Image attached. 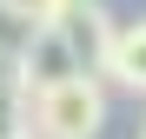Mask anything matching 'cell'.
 <instances>
[{"label":"cell","mask_w":146,"mask_h":139,"mask_svg":"<svg viewBox=\"0 0 146 139\" xmlns=\"http://www.w3.org/2000/svg\"><path fill=\"white\" fill-rule=\"evenodd\" d=\"M20 139H33V132H20Z\"/></svg>","instance_id":"cell-8"},{"label":"cell","mask_w":146,"mask_h":139,"mask_svg":"<svg viewBox=\"0 0 146 139\" xmlns=\"http://www.w3.org/2000/svg\"><path fill=\"white\" fill-rule=\"evenodd\" d=\"M139 139H146V126H139Z\"/></svg>","instance_id":"cell-9"},{"label":"cell","mask_w":146,"mask_h":139,"mask_svg":"<svg viewBox=\"0 0 146 139\" xmlns=\"http://www.w3.org/2000/svg\"><path fill=\"white\" fill-rule=\"evenodd\" d=\"M13 66H20V93H46V86H60L73 73H86L80 53H73V40L60 33V20H46V27H27V40L13 46Z\"/></svg>","instance_id":"cell-2"},{"label":"cell","mask_w":146,"mask_h":139,"mask_svg":"<svg viewBox=\"0 0 146 139\" xmlns=\"http://www.w3.org/2000/svg\"><path fill=\"white\" fill-rule=\"evenodd\" d=\"M20 132H33V119H27V93H0V139H20Z\"/></svg>","instance_id":"cell-6"},{"label":"cell","mask_w":146,"mask_h":139,"mask_svg":"<svg viewBox=\"0 0 146 139\" xmlns=\"http://www.w3.org/2000/svg\"><path fill=\"white\" fill-rule=\"evenodd\" d=\"M20 86V66H13V46H0V93Z\"/></svg>","instance_id":"cell-7"},{"label":"cell","mask_w":146,"mask_h":139,"mask_svg":"<svg viewBox=\"0 0 146 139\" xmlns=\"http://www.w3.org/2000/svg\"><path fill=\"white\" fill-rule=\"evenodd\" d=\"M60 33L73 40L80 66L100 80L106 73V53H113V33H119V20L106 13V0H66V7H60Z\"/></svg>","instance_id":"cell-3"},{"label":"cell","mask_w":146,"mask_h":139,"mask_svg":"<svg viewBox=\"0 0 146 139\" xmlns=\"http://www.w3.org/2000/svg\"><path fill=\"white\" fill-rule=\"evenodd\" d=\"M100 80H113V86H126V93L146 99V20H126V27L113 33V53H106Z\"/></svg>","instance_id":"cell-4"},{"label":"cell","mask_w":146,"mask_h":139,"mask_svg":"<svg viewBox=\"0 0 146 139\" xmlns=\"http://www.w3.org/2000/svg\"><path fill=\"white\" fill-rule=\"evenodd\" d=\"M60 7L66 0H0V13L20 20V27H46V20H60Z\"/></svg>","instance_id":"cell-5"},{"label":"cell","mask_w":146,"mask_h":139,"mask_svg":"<svg viewBox=\"0 0 146 139\" xmlns=\"http://www.w3.org/2000/svg\"><path fill=\"white\" fill-rule=\"evenodd\" d=\"M27 119H33V139H100L106 132V80L73 73L60 86L33 93Z\"/></svg>","instance_id":"cell-1"}]
</instances>
